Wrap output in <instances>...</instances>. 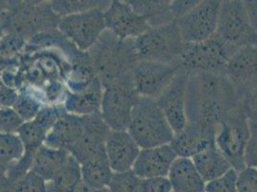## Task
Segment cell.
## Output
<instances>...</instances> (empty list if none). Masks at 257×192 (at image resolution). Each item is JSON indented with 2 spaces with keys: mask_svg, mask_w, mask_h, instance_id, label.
I'll list each match as a JSON object with an SVG mask.
<instances>
[{
  "mask_svg": "<svg viewBox=\"0 0 257 192\" xmlns=\"http://www.w3.org/2000/svg\"><path fill=\"white\" fill-rule=\"evenodd\" d=\"M239 105L235 88L225 73L187 74V122L217 128L219 123Z\"/></svg>",
  "mask_w": 257,
  "mask_h": 192,
  "instance_id": "6da1fadb",
  "label": "cell"
},
{
  "mask_svg": "<svg viewBox=\"0 0 257 192\" xmlns=\"http://www.w3.org/2000/svg\"><path fill=\"white\" fill-rule=\"evenodd\" d=\"M87 54L97 78L104 87L132 76L133 68L138 63L128 41L118 39L107 30Z\"/></svg>",
  "mask_w": 257,
  "mask_h": 192,
  "instance_id": "7a4b0ae2",
  "label": "cell"
},
{
  "mask_svg": "<svg viewBox=\"0 0 257 192\" xmlns=\"http://www.w3.org/2000/svg\"><path fill=\"white\" fill-rule=\"evenodd\" d=\"M127 132L140 149L169 144L175 135L156 101L144 97L132 111Z\"/></svg>",
  "mask_w": 257,
  "mask_h": 192,
  "instance_id": "3957f363",
  "label": "cell"
},
{
  "mask_svg": "<svg viewBox=\"0 0 257 192\" xmlns=\"http://www.w3.org/2000/svg\"><path fill=\"white\" fill-rule=\"evenodd\" d=\"M128 45L136 60L179 64L184 43L177 22L150 28L137 38L128 39Z\"/></svg>",
  "mask_w": 257,
  "mask_h": 192,
  "instance_id": "277c9868",
  "label": "cell"
},
{
  "mask_svg": "<svg viewBox=\"0 0 257 192\" xmlns=\"http://www.w3.org/2000/svg\"><path fill=\"white\" fill-rule=\"evenodd\" d=\"M249 137V121L241 105L228 114L217 126L215 145L237 172L246 167L244 154Z\"/></svg>",
  "mask_w": 257,
  "mask_h": 192,
  "instance_id": "5b68a950",
  "label": "cell"
},
{
  "mask_svg": "<svg viewBox=\"0 0 257 192\" xmlns=\"http://www.w3.org/2000/svg\"><path fill=\"white\" fill-rule=\"evenodd\" d=\"M235 48L227 45L216 35L203 43H184L180 64L185 73H225V66Z\"/></svg>",
  "mask_w": 257,
  "mask_h": 192,
  "instance_id": "8992f818",
  "label": "cell"
},
{
  "mask_svg": "<svg viewBox=\"0 0 257 192\" xmlns=\"http://www.w3.org/2000/svg\"><path fill=\"white\" fill-rule=\"evenodd\" d=\"M215 35L237 50L256 46V28L249 21L243 1H221Z\"/></svg>",
  "mask_w": 257,
  "mask_h": 192,
  "instance_id": "52a82bcc",
  "label": "cell"
},
{
  "mask_svg": "<svg viewBox=\"0 0 257 192\" xmlns=\"http://www.w3.org/2000/svg\"><path fill=\"white\" fill-rule=\"evenodd\" d=\"M139 98L132 76L104 87L100 115L109 130L127 131Z\"/></svg>",
  "mask_w": 257,
  "mask_h": 192,
  "instance_id": "ba28073f",
  "label": "cell"
},
{
  "mask_svg": "<svg viewBox=\"0 0 257 192\" xmlns=\"http://www.w3.org/2000/svg\"><path fill=\"white\" fill-rule=\"evenodd\" d=\"M256 46L239 49L225 66V75L234 86L242 107L256 106Z\"/></svg>",
  "mask_w": 257,
  "mask_h": 192,
  "instance_id": "9c48e42d",
  "label": "cell"
},
{
  "mask_svg": "<svg viewBox=\"0 0 257 192\" xmlns=\"http://www.w3.org/2000/svg\"><path fill=\"white\" fill-rule=\"evenodd\" d=\"M220 6L219 0H199L191 11L176 21L183 43H203L214 36Z\"/></svg>",
  "mask_w": 257,
  "mask_h": 192,
  "instance_id": "30bf717a",
  "label": "cell"
},
{
  "mask_svg": "<svg viewBox=\"0 0 257 192\" xmlns=\"http://www.w3.org/2000/svg\"><path fill=\"white\" fill-rule=\"evenodd\" d=\"M102 10H91L60 19L57 30L76 47L87 52L106 30Z\"/></svg>",
  "mask_w": 257,
  "mask_h": 192,
  "instance_id": "8fae6325",
  "label": "cell"
},
{
  "mask_svg": "<svg viewBox=\"0 0 257 192\" xmlns=\"http://www.w3.org/2000/svg\"><path fill=\"white\" fill-rule=\"evenodd\" d=\"M181 72H184L181 64L140 61L134 66L132 77L139 96L156 101Z\"/></svg>",
  "mask_w": 257,
  "mask_h": 192,
  "instance_id": "7c38bea8",
  "label": "cell"
},
{
  "mask_svg": "<svg viewBox=\"0 0 257 192\" xmlns=\"http://www.w3.org/2000/svg\"><path fill=\"white\" fill-rule=\"evenodd\" d=\"M30 4H13L11 12L3 20L7 21L15 32L22 34L49 33L57 30L60 17L54 13L50 2H29ZM40 34V35H41Z\"/></svg>",
  "mask_w": 257,
  "mask_h": 192,
  "instance_id": "4fadbf2b",
  "label": "cell"
},
{
  "mask_svg": "<svg viewBox=\"0 0 257 192\" xmlns=\"http://www.w3.org/2000/svg\"><path fill=\"white\" fill-rule=\"evenodd\" d=\"M103 14L106 30L122 41L137 38L150 29L146 21L133 10L128 1H110Z\"/></svg>",
  "mask_w": 257,
  "mask_h": 192,
  "instance_id": "5bb4252c",
  "label": "cell"
},
{
  "mask_svg": "<svg viewBox=\"0 0 257 192\" xmlns=\"http://www.w3.org/2000/svg\"><path fill=\"white\" fill-rule=\"evenodd\" d=\"M186 85L187 73L181 72L156 100L174 134L181 132L187 124Z\"/></svg>",
  "mask_w": 257,
  "mask_h": 192,
  "instance_id": "9a60e30c",
  "label": "cell"
},
{
  "mask_svg": "<svg viewBox=\"0 0 257 192\" xmlns=\"http://www.w3.org/2000/svg\"><path fill=\"white\" fill-rule=\"evenodd\" d=\"M109 131L100 113L85 116L81 133L68 153L81 164L105 150V142Z\"/></svg>",
  "mask_w": 257,
  "mask_h": 192,
  "instance_id": "2e32d148",
  "label": "cell"
},
{
  "mask_svg": "<svg viewBox=\"0 0 257 192\" xmlns=\"http://www.w3.org/2000/svg\"><path fill=\"white\" fill-rule=\"evenodd\" d=\"M140 151V146L127 131H109L105 153L113 173L132 170Z\"/></svg>",
  "mask_w": 257,
  "mask_h": 192,
  "instance_id": "e0dca14e",
  "label": "cell"
},
{
  "mask_svg": "<svg viewBox=\"0 0 257 192\" xmlns=\"http://www.w3.org/2000/svg\"><path fill=\"white\" fill-rule=\"evenodd\" d=\"M178 158L170 144L140 149L132 170L140 178L167 177L173 162Z\"/></svg>",
  "mask_w": 257,
  "mask_h": 192,
  "instance_id": "ac0fdd59",
  "label": "cell"
},
{
  "mask_svg": "<svg viewBox=\"0 0 257 192\" xmlns=\"http://www.w3.org/2000/svg\"><path fill=\"white\" fill-rule=\"evenodd\" d=\"M216 130L187 122L181 132L174 135L169 144L178 158L191 159L207 146L214 144Z\"/></svg>",
  "mask_w": 257,
  "mask_h": 192,
  "instance_id": "d6986e66",
  "label": "cell"
},
{
  "mask_svg": "<svg viewBox=\"0 0 257 192\" xmlns=\"http://www.w3.org/2000/svg\"><path fill=\"white\" fill-rule=\"evenodd\" d=\"M103 90L104 86L96 78L82 91H66L63 103L65 112L81 117L100 113Z\"/></svg>",
  "mask_w": 257,
  "mask_h": 192,
  "instance_id": "ffe728a7",
  "label": "cell"
},
{
  "mask_svg": "<svg viewBox=\"0 0 257 192\" xmlns=\"http://www.w3.org/2000/svg\"><path fill=\"white\" fill-rule=\"evenodd\" d=\"M84 117L64 113L47 134L44 145L55 149L69 151L78 139Z\"/></svg>",
  "mask_w": 257,
  "mask_h": 192,
  "instance_id": "44dd1931",
  "label": "cell"
},
{
  "mask_svg": "<svg viewBox=\"0 0 257 192\" xmlns=\"http://www.w3.org/2000/svg\"><path fill=\"white\" fill-rule=\"evenodd\" d=\"M167 178L173 192H205V182L189 158H177Z\"/></svg>",
  "mask_w": 257,
  "mask_h": 192,
  "instance_id": "7402d4cb",
  "label": "cell"
},
{
  "mask_svg": "<svg viewBox=\"0 0 257 192\" xmlns=\"http://www.w3.org/2000/svg\"><path fill=\"white\" fill-rule=\"evenodd\" d=\"M191 160L204 182L213 181L231 168L229 162L217 149L215 143L196 154Z\"/></svg>",
  "mask_w": 257,
  "mask_h": 192,
  "instance_id": "603a6c76",
  "label": "cell"
},
{
  "mask_svg": "<svg viewBox=\"0 0 257 192\" xmlns=\"http://www.w3.org/2000/svg\"><path fill=\"white\" fill-rule=\"evenodd\" d=\"M130 6L142 17L150 28H157L176 22L170 9L171 1L168 0H128Z\"/></svg>",
  "mask_w": 257,
  "mask_h": 192,
  "instance_id": "cb8c5ba5",
  "label": "cell"
},
{
  "mask_svg": "<svg viewBox=\"0 0 257 192\" xmlns=\"http://www.w3.org/2000/svg\"><path fill=\"white\" fill-rule=\"evenodd\" d=\"M82 181L95 188H107L113 171L111 170L105 150L80 164Z\"/></svg>",
  "mask_w": 257,
  "mask_h": 192,
  "instance_id": "d4e9b609",
  "label": "cell"
},
{
  "mask_svg": "<svg viewBox=\"0 0 257 192\" xmlns=\"http://www.w3.org/2000/svg\"><path fill=\"white\" fill-rule=\"evenodd\" d=\"M68 156L69 153L65 150L55 149L43 144L34 155L30 171L44 181H50Z\"/></svg>",
  "mask_w": 257,
  "mask_h": 192,
  "instance_id": "484cf974",
  "label": "cell"
},
{
  "mask_svg": "<svg viewBox=\"0 0 257 192\" xmlns=\"http://www.w3.org/2000/svg\"><path fill=\"white\" fill-rule=\"evenodd\" d=\"M81 181L80 163L69 154L52 179L46 181L45 192H74Z\"/></svg>",
  "mask_w": 257,
  "mask_h": 192,
  "instance_id": "4316f807",
  "label": "cell"
},
{
  "mask_svg": "<svg viewBox=\"0 0 257 192\" xmlns=\"http://www.w3.org/2000/svg\"><path fill=\"white\" fill-rule=\"evenodd\" d=\"M109 4L110 1L107 0H57L50 2L54 13L60 18L96 9L105 11Z\"/></svg>",
  "mask_w": 257,
  "mask_h": 192,
  "instance_id": "83f0119b",
  "label": "cell"
},
{
  "mask_svg": "<svg viewBox=\"0 0 257 192\" xmlns=\"http://www.w3.org/2000/svg\"><path fill=\"white\" fill-rule=\"evenodd\" d=\"M24 154L22 140L17 134L0 133V169L7 171L9 166Z\"/></svg>",
  "mask_w": 257,
  "mask_h": 192,
  "instance_id": "f1b7e54d",
  "label": "cell"
},
{
  "mask_svg": "<svg viewBox=\"0 0 257 192\" xmlns=\"http://www.w3.org/2000/svg\"><path fill=\"white\" fill-rule=\"evenodd\" d=\"M107 188L108 192H140V179L133 170L115 172Z\"/></svg>",
  "mask_w": 257,
  "mask_h": 192,
  "instance_id": "f546056e",
  "label": "cell"
},
{
  "mask_svg": "<svg viewBox=\"0 0 257 192\" xmlns=\"http://www.w3.org/2000/svg\"><path fill=\"white\" fill-rule=\"evenodd\" d=\"M43 107L42 101L38 97L28 93H22L18 96L13 109L22 118V120L26 122L36 118Z\"/></svg>",
  "mask_w": 257,
  "mask_h": 192,
  "instance_id": "4dcf8cb0",
  "label": "cell"
},
{
  "mask_svg": "<svg viewBox=\"0 0 257 192\" xmlns=\"http://www.w3.org/2000/svg\"><path fill=\"white\" fill-rule=\"evenodd\" d=\"M46 181L40 176L29 171L22 178L15 181L10 186L1 189L0 192H45Z\"/></svg>",
  "mask_w": 257,
  "mask_h": 192,
  "instance_id": "1f68e13d",
  "label": "cell"
},
{
  "mask_svg": "<svg viewBox=\"0 0 257 192\" xmlns=\"http://www.w3.org/2000/svg\"><path fill=\"white\" fill-rule=\"evenodd\" d=\"M237 171L232 167L213 181L205 182V192H237Z\"/></svg>",
  "mask_w": 257,
  "mask_h": 192,
  "instance_id": "d6a6232c",
  "label": "cell"
},
{
  "mask_svg": "<svg viewBox=\"0 0 257 192\" xmlns=\"http://www.w3.org/2000/svg\"><path fill=\"white\" fill-rule=\"evenodd\" d=\"M23 123L13 108H0V133L17 134Z\"/></svg>",
  "mask_w": 257,
  "mask_h": 192,
  "instance_id": "836d02e7",
  "label": "cell"
},
{
  "mask_svg": "<svg viewBox=\"0 0 257 192\" xmlns=\"http://www.w3.org/2000/svg\"><path fill=\"white\" fill-rule=\"evenodd\" d=\"M237 192H257V169L245 167L237 173Z\"/></svg>",
  "mask_w": 257,
  "mask_h": 192,
  "instance_id": "e575fe53",
  "label": "cell"
},
{
  "mask_svg": "<svg viewBox=\"0 0 257 192\" xmlns=\"http://www.w3.org/2000/svg\"><path fill=\"white\" fill-rule=\"evenodd\" d=\"M248 121H249V127H250V137L247 140L246 148H245L244 161H245L246 167H255L256 168V120L248 119Z\"/></svg>",
  "mask_w": 257,
  "mask_h": 192,
  "instance_id": "d590c367",
  "label": "cell"
},
{
  "mask_svg": "<svg viewBox=\"0 0 257 192\" xmlns=\"http://www.w3.org/2000/svg\"><path fill=\"white\" fill-rule=\"evenodd\" d=\"M140 192H173V188L167 177H154L140 179Z\"/></svg>",
  "mask_w": 257,
  "mask_h": 192,
  "instance_id": "8d00e7d4",
  "label": "cell"
},
{
  "mask_svg": "<svg viewBox=\"0 0 257 192\" xmlns=\"http://www.w3.org/2000/svg\"><path fill=\"white\" fill-rule=\"evenodd\" d=\"M199 0H176L171 1L170 9L175 21L186 15L198 4Z\"/></svg>",
  "mask_w": 257,
  "mask_h": 192,
  "instance_id": "74e56055",
  "label": "cell"
},
{
  "mask_svg": "<svg viewBox=\"0 0 257 192\" xmlns=\"http://www.w3.org/2000/svg\"><path fill=\"white\" fill-rule=\"evenodd\" d=\"M19 94L8 85H0V107L13 108Z\"/></svg>",
  "mask_w": 257,
  "mask_h": 192,
  "instance_id": "f35d334b",
  "label": "cell"
},
{
  "mask_svg": "<svg viewBox=\"0 0 257 192\" xmlns=\"http://www.w3.org/2000/svg\"><path fill=\"white\" fill-rule=\"evenodd\" d=\"M246 15L251 22V24L256 28L257 16H256V1H243Z\"/></svg>",
  "mask_w": 257,
  "mask_h": 192,
  "instance_id": "ab89813d",
  "label": "cell"
},
{
  "mask_svg": "<svg viewBox=\"0 0 257 192\" xmlns=\"http://www.w3.org/2000/svg\"><path fill=\"white\" fill-rule=\"evenodd\" d=\"M74 192H108L107 188H95L93 186H90L86 184V182L81 181V183L78 185Z\"/></svg>",
  "mask_w": 257,
  "mask_h": 192,
  "instance_id": "60d3db41",
  "label": "cell"
},
{
  "mask_svg": "<svg viewBox=\"0 0 257 192\" xmlns=\"http://www.w3.org/2000/svg\"><path fill=\"white\" fill-rule=\"evenodd\" d=\"M9 1H0V19H4L13 8V4Z\"/></svg>",
  "mask_w": 257,
  "mask_h": 192,
  "instance_id": "b9f144b4",
  "label": "cell"
},
{
  "mask_svg": "<svg viewBox=\"0 0 257 192\" xmlns=\"http://www.w3.org/2000/svg\"><path fill=\"white\" fill-rule=\"evenodd\" d=\"M3 30H4V27H3V25L0 23V40H1L2 35H3Z\"/></svg>",
  "mask_w": 257,
  "mask_h": 192,
  "instance_id": "7bdbcfd3",
  "label": "cell"
}]
</instances>
